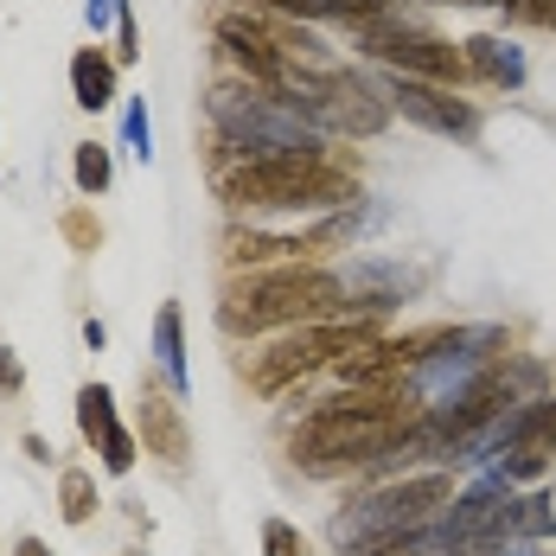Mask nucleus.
I'll return each instance as SVG.
<instances>
[{
    "instance_id": "f257e3e1",
    "label": "nucleus",
    "mask_w": 556,
    "mask_h": 556,
    "mask_svg": "<svg viewBox=\"0 0 556 556\" xmlns=\"http://www.w3.org/2000/svg\"><path fill=\"white\" fill-rule=\"evenodd\" d=\"M345 281L339 269H314V263H281V269H256L237 276L218 301V327L230 339H256V333H294L314 320H345Z\"/></svg>"
},
{
    "instance_id": "f03ea898",
    "label": "nucleus",
    "mask_w": 556,
    "mask_h": 556,
    "mask_svg": "<svg viewBox=\"0 0 556 556\" xmlns=\"http://www.w3.org/2000/svg\"><path fill=\"white\" fill-rule=\"evenodd\" d=\"M224 205L250 212V218H320L358 205V179L333 167L327 154H301V161H237L218 179Z\"/></svg>"
},
{
    "instance_id": "7ed1b4c3",
    "label": "nucleus",
    "mask_w": 556,
    "mask_h": 556,
    "mask_svg": "<svg viewBox=\"0 0 556 556\" xmlns=\"http://www.w3.org/2000/svg\"><path fill=\"white\" fill-rule=\"evenodd\" d=\"M205 115L218 128V148L237 161H301V154H327V135L314 122L281 103L276 90L237 77V84H212L205 90Z\"/></svg>"
},
{
    "instance_id": "20e7f679",
    "label": "nucleus",
    "mask_w": 556,
    "mask_h": 556,
    "mask_svg": "<svg viewBox=\"0 0 556 556\" xmlns=\"http://www.w3.org/2000/svg\"><path fill=\"white\" fill-rule=\"evenodd\" d=\"M396 429H403V416H396V403H384V396H333V403H320L294 429L288 454L314 480H333V473H352V467L371 473V460L390 447Z\"/></svg>"
},
{
    "instance_id": "39448f33",
    "label": "nucleus",
    "mask_w": 556,
    "mask_h": 556,
    "mask_svg": "<svg viewBox=\"0 0 556 556\" xmlns=\"http://www.w3.org/2000/svg\"><path fill=\"white\" fill-rule=\"evenodd\" d=\"M454 500V480L447 473H409V480H384L358 500H345L327 525L339 556H384L396 538L422 531L442 505Z\"/></svg>"
},
{
    "instance_id": "423d86ee",
    "label": "nucleus",
    "mask_w": 556,
    "mask_h": 556,
    "mask_svg": "<svg viewBox=\"0 0 556 556\" xmlns=\"http://www.w3.org/2000/svg\"><path fill=\"white\" fill-rule=\"evenodd\" d=\"M288 110L301 115V122H314L320 135H384L390 128V103L378 97V84H365L358 71H345V64H333V71H301L294 64V77L276 90Z\"/></svg>"
},
{
    "instance_id": "0eeeda50",
    "label": "nucleus",
    "mask_w": 556,
    "mask_h": 556,
    "mask_svg": "<svg viewBox=\"0 0 556 556\" xmlns=\"http://www.w3.org/2000/svg\"><path fill=\"white\" fill-rule=\"evenodd\" d=\"M358 345H371V320H365V314L314 320V327H294V333H281L276 345L250 352L243 378L263 390V396H281L288 384H301V378H314V371H333L339 358L358 352Z\"/></svg>"
},
{
    "instance_id": "6e6552de",
    "label": "nucleus",
    "mask_w": 556,
    "mask_h": 556,
    "mask_svg": "<svg viewBox=\"0 0 556 556\" xmlns=\"http://www.w3.org/2000/svg\"><path fill=\"white\" fill-rule=\"evenodd\" d=\"M352 46H358L365 58H378L384 71H396V77H422V84H467V77H473L467 58L454 52L447 39L409 26V20H396V13L358 20V26H352Z\"/></svg>"
},
{
    "instance_id": "1a4fd4ad",
    "label": "nucleus",
    "mask_w": 556,
    "mask_h": 556,
    "mask_svg": "<svg viewBox=\"0 0 556 556\" xmlns=\"http://www.w3.org/2000/svg\"><path fill=\"white\" fill-rule=\"evenodd\" d=\"M384 103L403 115V122L442 135V141H473V135H480V110H473L467 97H454L447 84H422V77H396V71H390Z\"/></svg>"
},
{
    "instance_id": "9d476101",
    "label": "nucleus",
    "mask_w": 556,
    "mask_h": 556,
    "mask_svg": "<svg viewBox=\"0 0 556 556\" xmlns=\"http://www.w3.org/2000/svg\"><path fill=\"white\" fill-rule=\"evenodd\" d=\"M218 46L224 58L250 77V84H263V90H281L288 77H294V58L281 52L276 39V20H263V13H218Z\"/></svg>"
},
{
    "instance_id": "9b49d317",
    "label": "nucleus",
    "mask_w": 556,
    "mask_h": 556,
    "mask_svg": "<svg viewBox=\"0 0 556 556\" xmlns=\"http://www.w3.org/2000/svg\"><path fill=\"white\" fill-rule=\"evenodd\" d=\"M339 281H345L352 314H365V320L390 314L403 294H416V288H422V276H416V269H403V263H390V256H358L352 269H339Z\"/></svg>"
},
{
    "instance_id": "f8f14e48",
    "label": "nucleus",
    "mask_w": 556,
    "mask_h": 556,
    "mask_svg": "<svg viewBox=\"0 0 556 556\" xmlns=\"http://www.w3.org/2000/svg\"><path fill=\"white\" fill-rule=\"evenodd\" d=\"M460 58H467L473 77H486V84H500V90H525V77H531L525 46H511V39H500V33H473Z\"/></svg>"
},
{
    "instance_id": "ddd939ff",
    "label": "nucleus",
    "mask_w": 556,
    "mask_h": 556,
    "mask_svg": "<svg viewBox=\"0 0 556 556\" xmlns=\"http://www.w3.org/2000/svg\"><path fill=\"white\" fill-rule=\"evenodd\" d=\"M71 90H77V110H110L115 97H122V90H115V58H103L97 52V46H84V52L71 58Z\"/></svg>"
},
{
    "instance_id": "4468645a",
    "label": "nucleus",
    "mask_w": 556,
    "mask_h": 556,
    "mask_svg": "<svg viewBox=\"0 0 556 556\" xmlns=\"http://www.w3.org/2000/svg\"><path fill=\"white\" fill-rule=\"evenodd\" d=\"M154 365L167 371L173 396H186V314H179V301L154 314Z\"/></svg>"
},
{
    "instance_id": "2eb2a0df",
    "label": "nucleus",
    "mask_w": 556,
    "mask_h": 556,
    "mask_svg": "<svg viewBox=\"0 0 556 556\" xmlns=\"http://www.w3.org/2000/svg\"><path fill=\"white\" fill-rule=\"evenodd\" d=\"M141 403H148V442L161 447L167 460L186 454V422H179V396H161V390L141 378Z\"/></svg>"
},
{
    "instance_id": "dca6fc26",
    "label": "nucleus",
    "mask_w": 556,
    "mask_h": 556,
    "mask_svg": "<svg viewBox=\"0 0 556 556\" xmlns=\"http://www.w3.org/2000/svg\"><path fill=\"white\" fill-rule=\"evenodd\" d=\"M77 429H84V442H90V447H103L115 429H122V422H115L110 384H84V390H77Z\"/></svg>"
},
{
    "instance_id": "f3484780",
    "label": "nucleus",
    "mask_w": 556,
    "mask_h": 556,
    "mask_svg": "<svg viewBox=\"0 0 556 556\" xmlns=\"http://www.w3.org/2000/svg\"><path fill=\"white\" fill-rule=\"evenodd\" d=\"M58 511H64V525H90V511H97V473L64 467V480H58Z\"/></svg>"
},
{
    "instance_id": "a211bd4d",
    "label": "nucleus",
    "mask_w": 556,
    "mask_h": 556,
    "mask_svg": "<svg viewBox=\"0 0 556 556\" xmlns=\"http://www.w3.org/2000/svg\"><path fill=\"white\" fill-rule=\"evenodd\" d=\"M551 531H556L551 493H518V505H511V538H525V544H544Z\"/></svg>"
},
{
    "instance_id": "6ab92c4d",
    "label": "nucleus",
    "mask_w": 556,
    "mask_h": 556,
    "mask_svg": "<svg viewBox=\"0 0 556 556\" xmlns=\"http://www.w3.org/2000/svg\"><path fill=\"white\" fill-rule=\"evenodd\" d=\"M71 173H77V192H110V179H115V161H110V148H97V141H84L77 148V161H71Z\"/></svg>"
},
{
    "instance_id": "aec40b11",
    "label": "nucleus",
    "mask_w": 556,
    "mask_h": 556,
    "mask_svg": "<svg viewBox=\"0 0 556 556\" xmlns=\"http://www.w3.org/2000/svg\"><path fill=\"white\" fill-rule=\"evenodd\" d=\"M122 148L148 167L154 161V128H148V103L141 97H128V110H122Z\"/></svg>"
},
{
    "instance_id": "412c9836",
    "label": "nucleus",
    "mask_w": 556,
    "mask_h": 556,
    "mask_svg": "<svg viewBox=\"0 0 556 556\" xmlns=\"http://www.w3.org/2000/svg\"><path fill=\"white\" fill-rule=\"evenodd\" d=\"M263 556H307V544H301V531L288 518H269L263 525Z\"/></svg>"
},
{
    "instance_id": "4be33fe9",
    "label": "nucleus",
    "mask_w": 556,
    "mask_h": 556,
    "mask_svg": "<svg viewBox=\"0 0 556 556\" xmlns=\"http://www.w3.org/2000/svg\"><path fill=\"white\" fill-rule=\"evenodd\" d=\"M97 454H103V467H110V473H128V467H135V435H128V429H115Z\"/></svg>"
},
{
    "instance_id": "5701e85b",
    "label": "nucleus",
    "mask_w": 556,
    "mask_h": 556,
    "mask_svg": "<svg viewBox=\"0 0 556 556\" xmlns=\"http://www.w3.org/2000/svg\"><path fill=\"white\" fill-rule=\"evenodd\" d=\"M122 7H128V0H84V26H90V33H110L115 20H122Z\"/></svg>"
},
{
    "instance_id": "b1692460",
    "label": "nucleus",
    "mask_w": 556,
    "mask_h": 556,
    "mask_svg": "<svg viewBox=\"0 0 556 556\" xmlns=\"http://www.w3.org/2000/svg\"><path fill=\"white\" fill-rule=\"evenodd\" d=\"M511 20H518V26H556V0H518Z\"/></svg>"
},
{
    "instance_id": "393cba45",
    "label": "nucleus",
    "mask_w": 556,
    "mask_h": 556,
    "mask_svg": "<svg viewBox=\"0 0 556 556\" xmlns=\"http://www.w3.org/2000/svg\"><path fill=\"white\" fill-rule=\"evenodd\" d=\"M0 390H20V358L0 345Z\"/></svg>"
},
{
    "instance_id": "a878e982",
    "label": "nucleus",
    "mask_w": 556,
    "mask_h": 556,
    "mask_svg": "<svg viewBox=\"0 0 556 556\" xmlns=\"http://www.w3.org/2000/svg\"><path fill=\"white\" fill-rule=\"evenodd\" d=\"M84 339H90V352H103V345H110V327H103V320H84Z\"/></svg>"
},
{
    "instance_id": "bb28decb",
    "label": "nucleus",
    "mask_w": 556,
    "mask_h": 556,
    "mask_svg": "<svg viewBox=\"0 0 556 556\" xmlns=\"http://www.w3.org/2000/svg\"><path fill=\"white\" fill-rule=\"evenodd\" d=\"M13 556H52V551H46L39 538H20V544H13Z\"/></svg>"
},
{
    "instance_id": "cd10ccee",
    "label": "nucleus",
    "mask_w": 556,
    "mask_h": 556,
    "mask_svg": "<svg viewBox=\"0 0 556 556\" xmlns=\"http://www.w3.org/2000/svg\"><path fill=\"white\" fill-rule=\"evenodd\" d=\"M263 7H281V0H263Z\"/></svg>"
}]
</instances>
